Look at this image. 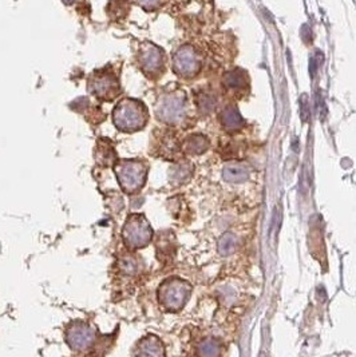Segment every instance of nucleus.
Here are the masks:
<instances>
[{
  "label": "nucleus",
  "mask_w": 356,
  "mask_h": 357,
  "mask_svg": "<svg viewBox=\"0 0 356 357\" xmlns=\"http://www.w3.org/2000/svg\"><path fill=\"white\" fill-rule=\"evenodd\" d=\"M90 91L98 98L110 100L118 94V83L110 75H99L91 79Z\"/></svg>",
  "instance_id": "7"
},
{
  "label": "nucleus",
  "mask_w": 356,
  "mask_h": 357,
  "mask_svg": "<svg viewBox=\"0 0 356 357\" xmlns=\"http://www.w3.org/2000/svg\"><path fill=\"white\" fill-rule=\"evenodd\" d=\"M236 245H237L236 237L233 236V234H231V233H227V234H224V236L220 238L219 252L223 254V256H227V254H231L235 252Z\"/></svg>",
  "instance_id": "14"
},
{
  "label": "nucleus",
  "mask_w": 356,
  "mask_h": 357,
  "mask_svg": "<svg viewBox=\"0 0 356 357\" xmlns=\"http://www.w3.org/2000/svg\"><path fill=\"white\" fill-rule=\"evenodd\" d=\"M142 67L149 71V73H154L159 67L162 66V55L161 52L154 47H147L145 51L142 52L141 56Z\"/></svg>",
  "instance_id": "9"
},
{
  "label": "nucleus",
  "mask_w": 356,
  "mask_h": 357,
  "mask_svg": "<svg viewBox=\"0 0 356 357\" xmlns=\"http://www.w3.org/2000/svg\"><path fill=\"white\" fill-rule=\"evenodd\" d=\"M186 151L190 154H201L208 149V139L202 135H193L186 141Z\"/></svg>",
  "instance_id": "13"
},
{
  "label": "nucleus",
  "mask_w": 356,
  "mask_h": 357,
  "mask_svg": "<svg viewBox=\"0 0 356 357\" xmlns=\"http://www.w3.org/2000/svg\"><path fill=\"white\" fill-rule=\"evenodd\" d=\"M200 353L201 355H216L217 353V345L213 343L212 344V340L205 341L204 344H201L200 347Z\"/></svg>",
  "instance_id": "17"
},
{
  "label": "nucleus",
  "mask_w": 356,
  "mask_h": 357,
  "mask_svg": "<svg viewBox=\"0 0 356 357\" xmlns=\"http://www.w3.org/2000/svg\"><path fill=\"white\" fill-rule=\"evenodd\" d=\"M95 340V331L85 323H75L70 325L66 332V341L70 348L78 352L90 348Z\"/></svg>",
  "instance_id": "5"
},
{
  "label": "nucleus",
  "mask_w": 356,
  "mask_h": 357,
  "mask_svg": "<svg viewBox=\"0 0 356 357\" xmlns=\"http://www.w3.org/2000/svg\"><path fill=\"white\" fill-rule=\"evenodd\" d=\"M113 119L118 130L124 133H134L145 127L149 114L145 104L141 102L134 99H123L114 108Z\"/></svg>",
  "instance_id": "1"
},
{
  "label": "nucleus",
  "mask_w": 356,
  "mask_h": 357,
  "mask_svg": "<svg viewBox=\"0 0 356 357\" xmlns=\"http://www.w3.org/2000/svg\"><path fill=\"white\" fill-rule=\"evenodd\" d=\"M221 119H223V123L224 126H225V129L229 130V131L240 130L242 123H244L242 119H241L240 114H238L237 110H235V108H227V110L223 112Z\"/></svg>",
  "instance_id": "12"
},
{
  "label": "nucleus",
  "mask_w": 356,
  "mask_h": 357,
  "mask_svg": "<svg viewBox=\"0 0 356 357\" xmlns=\"http://www.w3.org/2000/svg\"><path fill=\"white\" fill-rule=\"evenodd\" d=\"M120 268L124 273L127 274H134L137 273L138 270V263L137 259H133V257H126V259L120 260Z\"/></svg>",
  "instance_id": "16"
},
{
  "label": "nucleus",
  "mask_w": 356,
  "mask_h": 357,
  "mask_svg": "<svg viewBox=\"0 0 356 357\" xmlns=\"http://www.w3.org/2000/svg\"><path fill=\"white\" fill-rule=\"evenodd\" d=\"M118 183L124 193H135L143 187L147 177V166L135 160H123L116 165Z\"/></svg>",
  "instance_id": "2"
},
{
  "label": "nucleus",
  "mask_w": 356,
  "mask_h": 357,
  "mask_svg": "<svg viewBox=\"0 0 356 357\" xmlns=\"http://www.w3.org/2000/svg\"><path fill=\"white\" fill-rule=\"evenodd\" d=\"M225 82H227V86L232 87V89H238V87H242L246 85V78H245L242 71L236 70V71L228 74Z\"/></svg>",
  "instance_id": "15"
},
{
  "label": "nucleus",
  "mask_w": 356,
  "mask_h": 357,
  "mask_svg": "<svg viewBox=\"0 0 356 357\" xmlns=\"http://www.w3.org/2000/svg\"><path fill=\"white\" fill-rule=\"evenodd\" d=\"M249 176V169L246 165L238 164H229L224 168V178L229 182H242L245 181Z\"/></svg>",
  "instance_id": "11"
},
{
  "label": "nucleus",
  "mask_w": 356,
  "mask_h": 357,
  "mask_svg": "<svg viewBox=\"0 0 356 357\" xmlns=\"http://www.w3.org/2000/svg\"><path fill=\"white\" fill-rule=\"evenodd\" d=\"M184 102L174 95L163 98L157 106V116L166 123H177L184 116Z\"/></svg>",
  "instance_id": "6"
},
{
  "label": "nucleus",
  "mask_w": 356,
  "mask_h": 357,
  "mask_svg": "<svg viewBox=\"0 0 356 357\" xmlns=\"http://www.w3.org/2000/svg\"><path fill=\"white\" fill-rule=\"evenodd\" d=\"M137 353L138 355H143V356H161V355H163L162 343L154 336L145 337L138 345Z\"/></svg>",
  "instance_id": "10"
},
{
  "label": "nucleus",
  "mask_w": 356,
  "mask_h": 357,
  "mask_svg": "<svg viewBox=\"0 0 356 357\" xmlns=\"http://www.w3.org/2000/svg\"><path fill=\"white\" fill-rule=\"evenodd\" d=\"M122 236H123L124 244L129 248L139 249L151 241L153 230L149 221L145 218V215L133 214L126 221Z\"/></svg>",
  "instance_id": "3"
},
{
  "label": "nucleus",
  "mask_w": 356,
  "mask_h": 357,
  "mask_svg": "<svg viewBox=\"0 0 356 357\" xmlns=\"http://www.w3.org/2000/svg\"><path fill=\"white\" fill-rule=\"evenodd\" d=\"M189 284L181 280H169L161 285L158 290V298L166 309L169 310H180L188 301L190 296Z\"/></svg>",
  "instance_id": "4"
},
{
  "label": "nucleus",
  "mask_w": 356,
  "mask_h": 357,
  "mask_svg": "<svg viewBox=\"0 0 356 357\" xmlns=\"http://www.w3.org/2000/svg\"><path fill=\"white\" fill-rule=\"evenodd\" d=\"M198 59L190 48H182L174 58V69L182 77H190L197 73Z\"/></svg>",
  "instance_id": "8"
}]
</instances>
